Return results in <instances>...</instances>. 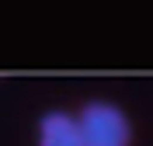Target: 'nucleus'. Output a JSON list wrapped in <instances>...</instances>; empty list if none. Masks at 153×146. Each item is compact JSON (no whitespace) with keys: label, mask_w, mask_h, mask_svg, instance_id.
Returning a JSON list of instances; mask_svg holds the SVG:
<instances>
[{"label":"nucleus","mask_w":153,"mask_h":146,"mask_svg":"<svg viewBox=\"0 0 153 146\" xmlns=\"http://www.w3.org/2000/svg\"><path fill=\"white\" fill-rule=\"evenodd\" d=\"M76 125L84 132L87 146H132L136 129L132 118L122 104H115L108 97H94L76 111Z\"/></svg>","instance_id":"nucleus-1"},{"label":"nucleus","mask_w":153,"mask_h":146,"mask_svg":"<svg viewBox=\"0 0 153 146\" xmlns=\"http://www.w3.org/2000/svg\"><path fill=\"white\" fill-rule=\"evenodd\" d=\"M35 146H87V143L76 125V115L52 108L35 122Z\"/></svg>","instance_id":"nucleus-2"}]
</instances>
